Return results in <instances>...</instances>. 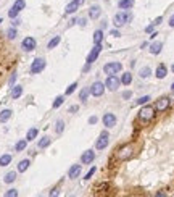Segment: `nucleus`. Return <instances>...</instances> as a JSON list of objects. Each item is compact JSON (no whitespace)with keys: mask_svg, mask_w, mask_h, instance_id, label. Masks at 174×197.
<instances>
[{"mask_svg":"<svg viewBox=\"0 0 174 197\" xmlns=\"http://www.w3.org/2000/svg\"><path fill=\"white\" fill-rule=\"evenodd\" d=\"M153 116H155V107H151V105H145L139 111V118L142 121H150Z\"/></svg>","mask_w":174,"mask_h":197,"instance_id":"1","label":"nucleus"},{"mask_svg":"<svg viewBox=\"0 0 174 197\" xmlns=\"http://www.w3.org/2000/svg\"><path fill=\"white\" fill-rule=\"evenodd\" d=\"M129 20H131V15H127V13H124V12H119V13L115 16L113 23H115L116 27H121V26H124Z\"/></svg>","mask_w":174,"mask_h":197,"instance_id":"2","label":"nucleus"},{"mask_svg":"<svg viewBox=\"0 0 174 197\" xmlns=\"http://www.w3.org/2000/svg\"><path fill=\"white\" fill-rule=\"evenodd\" d=\"M45 60L44 58H36L34 61H32V65H31V73L32 75H37V73H41L44 71V68H45Z\"/></svg>","mask_w":174,"mask_h":197,"instance_id":"3","label":"nucleus"},{"mask_svg":"<svg viewBox=\"0 0 174 197\" xmlns=\"http://www.w3.org/2000/svg\"><path fill=\"white\" fill-rule=\"evenodd\" d=\"M119 79L115 76V75H108V78H106V81H105V87L106 89H110V91H116L118 87H119Z\"/></svg>","mask_w":174,"mask_h":197,"instance_id":"4","label":"nucleus"},{"mask_svg":"<svg viewBox=\"0 0 174 197\" xmlns=\"http://www.w3.org/2000/svg\"><path fill=\"white\" fill-rule=\"evenodd\" d=\"M105 92V84L100 82V81H95L92 86H91V94L94 97H100V95H103Z\"/></svg>","mask_w":174,"mask_h":197,"instance_id":"5","label":"nucleus"},{"mask_svg":"<svg viewBox=\"0 0 174 197\" xmlns=\"http://www.w3.org/2000/svg\"><path fill=\"white\" fill-rule=\"evenodd\" d=\"M100 52H102V44H95V47L91 50V53H89V57H87V65H92L94 61L98 58Z\"/></svg>","mask_w":174,"mask_h":197,"instance_id":"6","label":"nucleus"},{"mask_svg":"<svg viewBox=\"0 0 174 197\" xmlns=\"http://www.w3.org/2000/svg\"><path fill=\"white\" fill-rule=\"evenodd\" d=\"M132 145H124V147H121L119 150H118V157H119L121 160H129L132 157Z\"/></svg>","mask_w":174,"mask_h":197,"instance_id":"7","label":"nucleus"},{"mask_svg":"<svg viewBox=\"0 0 174 197\" xmlns=\"http://www.w3.org/2000/svg\"><path fill=\"white\" fill-rule=\"evenodd\" d=\"M121 63H118V61H113V63H106L103 66V71L106 73V75H116L118 71H121Z\"/></svg>","mask_w":174,"mask_h":197,"instance_id":"8","label":"nucleus"},{"mask_svg":"<svg viewBox=\"0 0 174 197\" xmlns=\"http://www.w3.org/2000/svg\"><path fill=\"white\" fill-rule=\"evenodd\" d=\"M106 145H108V134L102 133V134H100V137L97 139V142H95V149H97V150H103Z\"/></svg>","mask_w":174,"mask_h":197,"instance_id":"9","label":"nucleus"},{"mask_svg":"<svg viewBox=\"0 0 174 197\" xmlns=\"http://www.w3.org/2000/svg\"><path fill=\"white\" fill-rule=\"evenodd\" d=\"M168 107H169V99L161 97L160 100H156V104H155V111H165Z\"/></svg>","mask_w":174,"mask_h":197,"instance_id":"10","label":"nucleus"},{"mask_svg":"<svg viewBox=\"0 0 174 197\" xmlns=\"http://www.w3.org/2000/svg\"><path fill=\"white\" fill-rule=\"evenodd\" d=\"M94 160H95V152L94 150H86L81 157V162L84 165H89V163H92Z\"/></svg>","mask_w":174,"mask_h":197,"instance_id":"11","label":"nucleus"},{"mask_svg":"<svg viewBox=\"0 0 174 197\" xmlns=\"http://www.w3.org/2000/svg\"><path fill=\"white\" fill-rule=\"evenodd\" d=\"M103 125H105V128H113L116 125V116L113 113H105L103 115Z\"/></svg>","mask_w":174,"mask_h":197,"instance_id":"12","label":"nucleus"},{"mask_svg":"<svg viewBox=\"0 0 174 197\" xmlns=\"http://www.w3.org/2000/svg\"><path fill=\"white\" fill-rule=\"evenodd\" d=\"M21 46H23V49L26 50V52H31V50L36 49V39L34 37H26Z\"/></svg>","mask_w":174,"mask_h":197,"instance_id":"13","label":"nucleus"},{"mask_svg":"<svg viewBox=\"0 0 174 197\" xmlns=\"http://www.w3.org/2000/svg\"><path fill=\"white\" fill-rule=\"evenodd\" d=\"M81 165H73L71 168H69V171H68V178H71V179H74V178H77L81 174Z\"/></svg>","mask_w":174,"mask_h":197,"instance_id":"14","label":"nucleus"},{"mask_svg":"<svg viewBox=\"0 0 174 197\" xmlns=\"http://www.w3.org/2000/svg\"><path fill=\"white\" fill-rule=\"evenodd\" d=\"M77 8H79V3H76L74 0H73L71 3H68V5H66V8H65V13H66V15H73V13H74Z\"/></svg>","mask_w":174,"mask_h":197,"instance_id":"15","label":"nucleus"},{"mask_svg":"<svg viewBox=\"0 0 174 197\" xmlns=\"http://www.w3.org/2000/svg\"><path fill=\"white\" fill-rule=\"evenodd\" d=\"M156 78H158V79H163V78H165L166 75H168V68L165 65H158V68H156Z\"/></svg>","mask_w":174,"mask_h":197,"instance_id":"16","label":"nucleus"},{"mask_svg":"<svg viewBox=\"0 0 174 197\" xmlns=\"http://www.w3.org/2000/svg\"><path fill=\"white\" fill-rule=\"evenodd\" d=\"M161 49H163V44L161 42H153V44H150V53H153V55H158L161 52Z\"/></svg>","mask_w":174,"mask_h":197,"instance_id":"17","label":"nucleus"},{"mask_svg":"<svg viewBox=\"0 0 174 197\" xmlns=\"http://www.w3.org/2000/svg\"><path fill=\"white\" fill-rule=\"evenodd\" d=\"M12 113H13V111L12 110H3V111H0V123H7L8 120H10V118H12Z\"/></svg>","mask_w":174,"mask_h":197,"instance_id":"18","label":"nucleus"},{"mask_svg":"<svg viewBox=\"0 0 174 197\" xmlns=\"http://www.w3.org/2000/svg\"><path fill=\"white\" fill-rule=\"evenodd\" d=\"M29 165H31V162L27 160V159H24V160H21L20 163H18V171L20 173H24L27 168H29Z\"/></svg>","mask_w":174,"mask_h":197,"instance_id":"19","label":"nucleus"},{"mask_svg":"<svg viewBox=\"0 0 174 197\" xmlns=\"http://www.w3.org/2000/svg\"><path fill=\"white\" fill-rule=\"evenodd\" d=\"M134 5V0H119V3H118V7L121 10H129Z\"/></svg>","mask_w":174,"mask_h":197,"instance_id":"20","label":"nucleus"},{"mask_svg":"<svg viewBox=\"0 0 174 197\" xmlns=\"http://www.w3.org/2000/svg\"><path fill=\"white\" fill-rule=\"evenodd\" d=\"M89 16H91L92 20H97L100 16V8L97 7V5H94V7H91V10H89Z\"/></svg>","mask_w":174,"mask_h":197,"instance_id":"21","label":"nucleus"},{"mask_svg":"<svg viewBox=\"0 0 174 197\" xmlns=\"http://www.w3.org/2000/svg\"><path fill=\"white\" fill-rule=\"evenodd\" d=\"M21 94H23V87H21V86H13L12 87V97L13 99L21 97Z\"/></svg>","mask_w":174,"mask_h":197,"instance_id":"22","label":"nucleus"},{"mask_svg":"<svg viewBox=\"0 0 174 197\" xmlns=\"http://www.w3.org/2000/svg\"><path fill=\"white\" fill-rule=\"evenodd\" d=\"M37 129L36 128H31L29 131H27V134H26V139H27V142H29V140H34L36 137H37Z\"/></svg>","mask_w":174,"mask_h":197,"instance_id":"23","label":"nucleus"},{"mask_svg":"<svg viewBox=\"0 0 174 197\" xmlns=\"http://www.w3.org/2000/svg\"><path fill=\"white\" fill-rule=\"evenodd\" d=\"M10 162H12V155L5 154L0 157V166H7V165H10Z\"/></svg>","mask_w":174,"mask_h":197,"instance_id":"24","label":"nucleus"},{"mask_svg":"<svg viewBox=\"0 0 174 197\" xmlns=\"http://www.w3.org/2000/svg\"><path fill=\"white\" fill-rule=\"evenodd\" d=\"M123 84H124V86H127V84H131L132 82V75L131 73H124V75L121 76V79H119Z\"/></svg>","mask_w":174,"mask_h":197,"instance_id":"25","label":"nucleus"},{"mask_svg":"<svg viewBox=\"0 0 174 197\" xmlns=\"http://www.w3.org/2000/svg\"><path fill=\"white\" fill-rule=\"evenodd\" d=\"M26 145H27V139H21V140H18V142H16L15 149H16V152H21V150L26 149Z\"/></svg>","mask_w":174,"mask_h":197,"instance_id":"26","label":"nucleus"},{"mask_svg":"<svg viewBox=\"0 0 174 197\" xmlns=\"http://www.w3.org/2000/svg\"><path fill=\"white\" fill-rule=\"evenodd\" d=\"M102 41H103V32H102V29L95 31V32H94V42H95V44H102Z\"/></svg>","mask_w":174,"mask_h":197,"instance_id":"27","label":"nucleus"},{"mask_svg":"<svg viewBox=\"0 0 174 197\" xmlns=\"http://www.w3.org/2000/svg\"><path fill=\"white\" fill-rule=\"evenodd\" d=\"M15 179H16V173H15V171H10V173L5 174V179H3V181L7 183V184H12Z\"/></svg>","mask_w":174,"mask_h":197,"instance_id":"28","label":"nucleus"},{"mask_svg":"<svg viewBox=\"0 0 174 197\" xmlns=\"http://www.w3.org/2000/svg\"><path fill=\"white\" fill-rule=\"evenodd\" d=\"M50 142H52V139H50V137H42L41 140H39V147H41V149H45V147H48V145H50Z\"/></svg>","mask_w":174,"mask_h":197,"instance_id":"29","label":"nucleus"},{"mask_svg":"<svg viewBox=\"0 0 174 197\" xmlns=\"http://www.w3.org/2000/svg\"><path fill=\"white\" fill-rule=\"evenodd\" d=\"M139 75H140V78H144V79H145V78H148V76L151 75V70H150V66H144V68L139 71Z\"/></svg>","mask_w":174,"mask_h":197,"instance_id":"30","label":"nucleus"},{"mask_svg":"<svg viewBox=\"0 0 174 197\" xmlns=\"http://www.w3.org/2000/svg\"><path fill=\"white\" fill-rule=\"evenodd\" d=\"M89 94H91V87L89 89H82L81 94H79V99H81V102H86L87 97H89Z\"/></svg>","mask_w":174,"mask_h":197,"instance_id":"31","label":"nucleus"},{"mask_svg":"<svg viewBox=\"0 0 174 197\" xmlns=\"http://www.w3.org/2000/svg\"><path fill=\"white\" fill-rule=\"evenodd\" d=\"M60 41H61V39H60V36H55V37L52 39V41L48 42V46H47V47H48V49H55V47H57L58 44H60Z\"/></svg>","mask_w":174,"mask_h":197,"instance_id":"32","label":"nucleus"},{"mask_svg":"<svg viewBox=\"0 0 174 197\" xmlns=\"http://www.w3.org/2000/svg\"><path fill=\"white\" fill-rule=\"evenodd\" d=\"M24 7H26V2H24V0H16V2L13 3V8H16L18 12H21Z\"/></svg>","mask_w":174,"mask_h":197,"instance_id":"33","label":"nucleus"},{"mask_svg":"<svg viewBox=\"0 0 174 197\" xmlns=\"http://www.w3.org/2000/svg\"><path fill=\"white\" fill-rule=\"evenodd\" d=\"M63 102H65V97H63V95H58V97L53 100V108H58V107H61V105H63Z\"/></svg>","mask_w":174,"mask_h":197,"instance_id":"34","label":"nucleus"},{"mask_svg":"<svg viewBox=\"0 0 174 197\" xmlns=\"http://www.w3.org/2000/svg\"><path fill=\"white\" fill-rule=\"evenodd\" d=\"M7 36H8V39H12V41H13V39L16 37V36H18V31H16V27L13 26V27H10V29L7 31Z\"/></svg>","mask_w":174,"mask_h":197,"instance_id":"35","label":"nucleus"},{"mask_svg":"<svg viewBox=\"0 0 174 197\" xmlns=\"http://www.w3.org/2000/svg\"><path fill=\"white\" fill-rule=\"evenodd\" d=\"M76 87H77V82H73V84H69V86L66 87V92H65V94H66V95H71L73 92L76 91Z\"/></svg>","mask_w":174,"mask_h":197,"instance_id":"36","label":"nucleus"},{"mask_svg":"<svg viewBox=\"0 0 174 197\" xmlns=\"http://www.w3.org/2000/svg\"><path fill=\"white\" fill-rule=\"evenodd\" d=\"M63 129H65V123L63 121H57V128H55V131H57V134H61L63 133Z\"/></svg>","mask_w":174,"mask_h":197,"instance_id":"37","label":"nucleus"},{"mask_svg":"<svg viewBox=\"0 0 174 197\" xmlns=\"http://www.w3.org/2000/svg\"><path fill=\"white\" fill-rule=\"evenodd\" d=\"M18 15H20V12H18V10H16V8H13V7H12V10H10V12H8V16H10V18H12V20H15Z\"/></svg>","mask_w":174,"mask_h":197,"instance_id":"38","label":"nucleus"},{"mask_svg":"<svg viewBox=\"0 0 174 197\" xmlns=\"http://www.w3.org/2000/svg\"><path fill=\"white\" fill-rule=\"evenodd\" d=\"M5 195L7 197H18V191L16 189H8L7 192H5Z\"/></svg>","mask_w":174,"mask_h":197,"instance_id":"39","label":"nucleus"},{"mask_svg":"<svg viewBox=\"0 0 174 197\" xmlns=\"http://www.w3.org/2000/svg\"><path fill=\"white\" fill-rule=\"evenodd\" d=\"M148 100H150V95H144V97H140V99L137 100V104H139V105H145Z\"/></svg>","mask_w":174,"mask_h":197,"instance_id":"40","label":"nucleus"},{"mask_svg":"<svg viewBox=\"0 0 174 197\" xmlns=\"http://www.w3.org/2000/svg\"><path fill=\"white\" fill-rule=\"evenodd\" d=\"M16 78H18V75H16V73H12V76H10V86H13L15 84V81H16Z\"/></svg>","mask_w":174,"mask_h":197,"instance_id":"41","label":"nucleus"},{"mask_svg":"<svg viewBox=\"0 0 174 197\" xmlns=\"http://www.w3.org/2000/svg\"><path fill=\"white\" fill-rule=\"evenodd\" d=\"M153 29H155V24H150V26L145 27V32H148V34H151V32H153Z\"/></svg>","mask_w":174,"mask_h":197,"instance_id":"42","label":"nucleus"},{"mask_svg":"<svg viewBox=\"0 0 174 197\" xmlns=\"http://www.w3.org/2000/svg\"><path fill=\"white\" fill-rule=\"evenodd\" d=\"M95 173V166L94 168H91V170H89V173L86 174V179H89V178H92V174Z\"/></svg>","mask_w":174,"mask_h":197,"instance_id":"43","label":"nucleus"},{"mask_svg":"<svg viewBox=\"0 0 174 197\" xmlns=\"http://www.w3.org/2000/svg\"><path fill=\"white\" fill-rule=\"evenodd\" d=\"M89 123H91V125H95V123H97V116H91L89 118Z\"/></svg>","mask_w":174,"mask_h":197,"instance_id":"44","label":"nucleus"},{"mask_svg":"<svg viewBox=\"0 0 174 197\" xmlns=\"http://www.w3.org/2000/svg\"><path fill=\"white\" fill-rule=\"evenodd\" d=\"M111 36H115V37H119L121 34H119V31H116V29H115V31H111Z\"/></svg>","mask_w":174,"mask_h":197,"instance_id":"45","label":"nucleus"},{"mask_svg":"<svg viewBox=\"0 0 174 197\" xmlns=\"http://www.w3.org/2000/svg\"><path fill=\"white\" fill-rule=\"evenodd\" d=\"M131 95H132V92H124V95H123V97H124V99H131Z\"/></svg>","mask_w":174,"mask_h":197,"instance_id":"46","label":"nucleus"},{"mask_svg":"<svg viewBox=\"0 0 174 197\" xmlns=\"http://www.w3.org/2000/svg\"><path fill=\"white\" fill-rule=\"evenodd\" d=\"M161 21H163V18H161V16H158V18H156V20H155V23H153V24L156 26V24H160V23H161Z\"/></svg>","mask_w":174,"mask_h":197,"instance_id":"47","label":"nucleus"},{"mask_svg":"<svg viewBox=\"0 0 174 197\" xmlns=\"http://www.w3.org/2000/svg\"><path fill=\"white\" fill-rule=\"evenodd\" d=\"M169 26H171V27H174V15L169 18Z\"/></svg>","mask_w":174,"mask_h":197,"instance_id":"48","label":"nucleus"},{"mask_svg":"<svg viewBox=\"0 0 174 197\" xmlns=\"http://www.w3.org/2000/svg\"><path fill=\"white\" fill-rule=\"evenodd\" d=\"M20 23H21L20 20H13V26H15V27H16V26H20Z\"/></svg>","mask_w":174,"mask_h":197,"instance_id":"49","label":"nucleus"},{"mask_svg":"<svg viewBox=\"0 0 174 197\" xmlns=\"http://www.w3.org/2000/svg\"><path fill=\"white\" fill-rule=\"evenodd\" d=\"M69 111H71V113H73V111H77V105H73L69 108Z\"/></svg>","mask_w":174,"mask_h":197,"instance_id":"50","label":"nucleus"},{"mask_svg":"<svg viewBox=\"0 0 174 197\" xmlns=\"http://www.w3.org/2000/svg\"><path fill=\"white\" fill-rule=\"evenodd\" d=\"M50 195H58V189H53L52 192H50Z\"/></svg>","mask_w":174,"mask_h":197,"instance_id":"51","label":"nucleus"},{"mask_svg":"<svg viewBox=\"0 0 174 197\" xmlns=\"http://www.w3.org/2000/svg\"><path fill=\"white\" fill-rule=\"evenodd\" d=\"M74 2H76V3H79V5H81V3L84 2V0H74Z\"/></svg>","mask_w":174,"mask_h":197,"instance_id":"52","label":"nucleus"},{"mask_svg":"<svg viewBox=\"0 0 174 197\" xmlns=\"http://www.w3.org/2000/svg\"><path fill=\"white\" fill-rule=\"evenodd\" d=\"M171 89H172V92H174V82H172V86H171Z\"/></svg>","mask_w":174,"mask_h":197,"instance_id":"53","label":"nucleus"},{"mask_svg":"<svg viewBox=\"0 0 174 197\" xmlns=\"http://www.w3.org/2000/svg\"><path fill=\"white\" fill-rule=\"evenodd\" d=\"M172 71H174V65H172Z\"/></svg>","mask_w":174,"mask_h":197,"instance_id":"54","label":"nucleus"}]
</instances>
